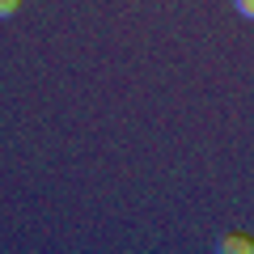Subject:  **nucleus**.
<instances>
[{"label": "nucleus", "instance_id": "obj_1", "mask_svg": "<svg viewBox=\"0 0 254 254\" xmlns=\"http://www.w3.org/2000/svg\"><path fill=\"white\" fill-rule=\"evenodd\" d=\"M220 250L225 254H254V237L250 233H225L220 237Z\"/></svg>", "mask_w": 254, "mask_h": 254}, {"label": "nucleus", "instance_id": "obj_2", "mask_svg": "<svg viewBox=\"0 0 254 254\" xmlns=\"http://www.w3.org/2000/svg\"><path fill=\"white\" fill-rule=\"evenodd\" d=\"M17 4H21V0H0V21L13 17V13H17Z\"/></svg>", "mask_w": 254, "mask_h": 254}, {"label": "nucleus", "instance_id": "obj_3", "mask_svg": "<svg viewBox=\"0 0 254 254\" xmlns=\"http://www.w3.org/2000/svg\"><path fill=\"white\" fill-rule=\"evenodd\" d=\"M233 4H237V13H242V17L254 21V0H233Z\"/></svg>", "mask_w": 254, "mask_h": 254}]
</instances>
